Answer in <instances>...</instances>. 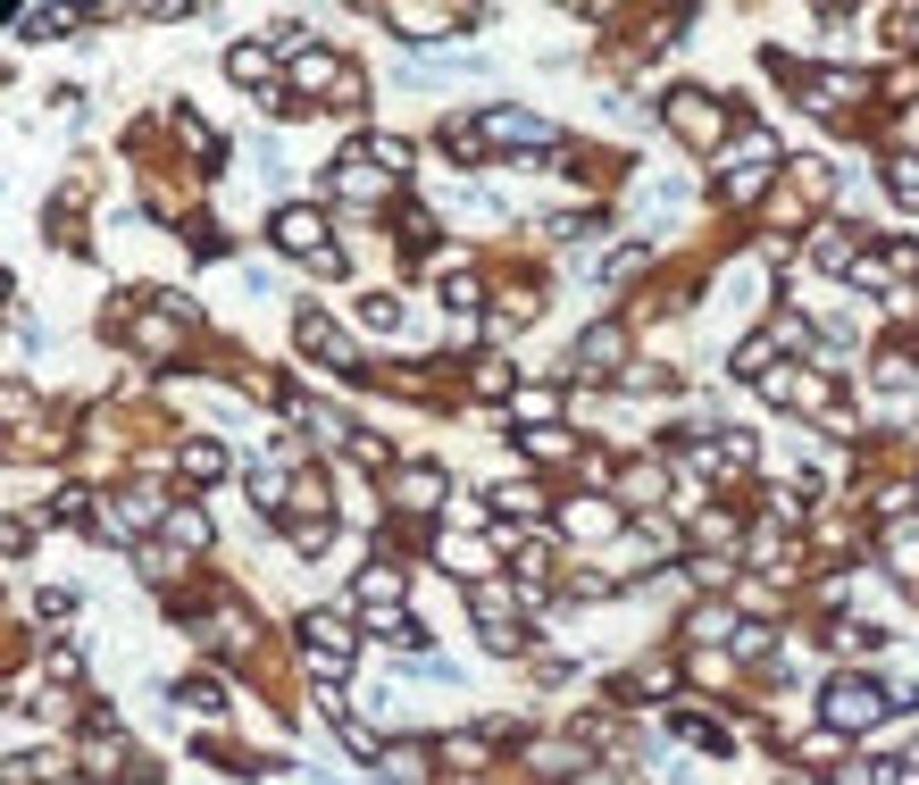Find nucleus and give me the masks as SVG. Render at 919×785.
<instances>
[{"label":"nucleus","instance_id":"f257e3e1","mask_svg":"<svg viewBox=\"0 0 919 785\" xmlns=\"http://www.w3.org/2000/svg\"><path fill=\"white\" fill-rule=\"evenodd\" d=\"M819 711H827V728H836V735H869L886 719V693L869 685V677H827Z\"/></svg>","mask_w":919,"mask_h":785},{"label":"nucleus","instance_id":"f03ea898","mask_svg":"<svg viewBox=\"0 0 919 785\" xmlns=\"http://www.w3.org/2000/svg\"><path fill=\"white\" fill-rule=\"evenodd\" d=\"M477 143H485V159L493 150H552V126L526 117V109H485L477 117Z\"/></svg>","mask_w":919,"mask_h":785},{"label":"nucleus","instance_id":"7ed1b4c3","mask_svg":"<svg viewBox=\"0 0 919 785\" xmlns=\"http://www.w3.org/2000/svg\"><path fill=\"white\" fill-rule=\"evenodd\" d=\"M276 243L293 251V260L343 268V260H335V234H326V218H318V209H276Z\"/></svg>","mask_w":919,"mask_h":785},{"label":"nucleus","instance_id":"20e7f679","mask_svg":"<svg viewBox=\"0 0 919 785\" xmlns=\"http://www.w3.org/2000/svg\"><path fill=\"white\" fill-rule=\"evenodd\" d=\"M293 84H301V93H335V101H359V75L343 67L335 51H310V42H293Z\"/></svg>","mask_w":919,"mask_h":785},{"label":"nucleus","instance_id":"39448f33","mask_svg":"<svg viewBox=\"0 0 919 785\" xmlns=\"http://www.w3.org/2000/svg\"><path fill=\"white\" fill-rule=\"evenodd\" d=\"M477 627H485V643L493 652H519V636H526V618H519V594L510 585H477Z\"/></svg>","mask_w":919,"mask_h":785},{"label":"nucleus","instance_id":"423d86ee","mask_svg":"<svg viewBox=\"0 0 919 785\" xmlns=\"http://www.w3.org/2000/svg\"><path fill=\"white\" fill-rule=\"evenodd\" d=\"M301 643L318 652V677H343V669H352V618L310 610V618H301Z\"/></svg>","mask_w":919,"mask_h":785},{"label":"nucleus","instance_id":"0eeeda50","mask_svg":"<svg viewBox=\"0 0 919 785\" xmlns=\"http://www.w3.org/2000/svg\"><path fill=\"white\" fill-rule=\"evenodd\" d=\"M669 126L686 134V143H702V150H719V134H728V126H719V101L695 93V84H686V93H669Z\"/></svg>","mask_w":919,"mask_h":785},{"label":"nucleus","instance_id":"6e6552de","mask_svg":"<svg viewBox=\"0 0 919 785\" xmlns=\"http://www.w3.org/2000/svg\"><path fill=\"white\" fill-rule=\"evenodd\" d=\"M301 352H310V359H326V368H343V376H359V343H352V335H335V326H326L318 310L301 318Z\"/></svg>","mask_w":919,"mask_h":785},{"label":"nucleus","instance_id":"1a4fd4ad","mask_svg":"<svg viewBox=\"0 0 919 785\" xmlns=\"http://www.w3.org/2000/svg\"><path fill=\"white\" fill-rule=\"evenodd\" d=\"M493 552H502L493 535H443V543H435V561H443V568H460V577H485V568H493Z\"/></svg>","mask_w":919,"mask_h":785},{"label":"nucleus","instance_id":"9d476101","mask_svg":"<svg viewBox=\"0 0 919 785\" xmlns=\"http://www.w3.org/2000/svg\"><path fill=\"white\" fill-rule=\"evenodd\" d=\"M226 75H234L243 93H276V84H268V75H276V51H260V42H234V51H226Z\"/></svg>","mask_w":919,"mask_h":785},{"label":"nucleus","instance_id":"9b49d317","mask_svg":"<svg viewBox=\"0 0 919 785\" xmlns=\"http://www.w3.org/2000/svg\"><path fill=\"white\" fill-rule=\"evenodd\" d=\"M619 359H627V335H619V326H594V335L577 343V376H610Z\"/></svg>","mask_w":919,"mask_h":785},{"label":"nucleus","instance_id":"f8f14e48","mask_svg":"<svg viewBox=\"0 0 919 785\" xmlns=\"http://www.w3.org/2000/svg\"><path fill=\"white\" fill-rule=\"evenodd\" d=\"M176 468H185L192 485H218V477H226V443H209V435H192V443L176 451Z\"/></svg>","mask_w":919,"mask_h":785},{"label":"nucleus","instance_id":"ddd939ff","mask_svg":"<svg viewBox=\"0 0 919 785\" xmlns=\"http://www.w3.org/2000/svg\"><path fill=\"white\" fill-rule=\"evenodd\" d=\"M352 594H359V610H394V601H401V568H385V561H376V568H359V585H352Z\"/></svg>","mask_w":919,"mask_h":785},{"label":"nucleus","instance_id":"4468645a","mask_svg":"<svg viewBox=\"0 0 919 785\" xmlns=\"http://www.w3.org/2000/svg\"><path fill=\"white\" fill-rule=\"evenodd\" d=\"M385 25H394V34H451V25H460V9H385Z\"/></svg>","mask_w":919,"mask_h":785},{"label":"nucleus","instance_id":"2eb2a0df","mask_svg":"<svg viewBox=\"0 0 919 785\" xmlns=\"http://www.w3.org/2000/svg\"><path fill=\"white\" fill-rule=\"evenodd\" d=\"M335 192H343V201H376V192H385V176H376V159H359V150H352V159L335 168Z\"/></svg>","mask_w":919,"mask_h":785},{"label":"nucleus","instance_id":"dca6fc26","mask_svg":"<svg viewBox=\"0 0 919 785\" xmlns=\"http://www.w3.org/2000/svg\"><path fill=\"white\" fill-rule=\"evenodd\" d=\"M394 493H401L410 510H435V502H443V468H401Z\"/></svg>","mask_w":919,"mask_h":785},{"label":"nucleus","instance_id":"f3484780","mask_svg":"<svg viewBox=\"0 0 919 785\" xmlns=\"http://www.w3.org/2000/svg\"><path fill=\"white\" fill-rule=\"evenodd\" d=\"M134 352H143V359H168V352H176V310H150V318L134 326Z\"/></svg>","mask_w":919,"mask_h":785},{"label":"nucleus","instance_id":"a211bd4d","mask_svg":"<svg viewBox=\"0 0 919 785\" xmlns=\"http://www.w3.org/2000/svg\"><path fill=\"white\" fill-rule=\"evenodd\" d=\"M561 526L568 535H610V526H619V502H568Z\"/></svg>","mask_w":919,"mask_h":785},{"label":"nucleus","instance_id":"6ab92c4d","mask_svg":"<svg viewBox=\"0 0 919 785\" xmlns=\"http://www.w3.org/2000/svg\"><path fill=\"white\" fill-rule=\"evenodd\" d=\"M159 526H168V543H176V552H201V543H209V519H201L192 502H176V510H168Z\"/></svg>","mask_w":919,"mask_h":785},{"label":"nucleus","instance_id":"aec40b11","mask_svg":"<svg viewBox=\"0 0 919 785\" xmlns=\"http://www.w3.org/2000/svg\"><path fill=\"white\" fill-rule=\"evenodd\" d=\"M359 159H376V168H385V176H401V168H410V143H401V134H359Z\"/></svg>","mask_w":919,"mask_h":785},{"label":"nucleus","instance_id":"412c9836","mask_svg":"<svg viewBox=\"0 0 919 785\" xmlns=\"http://www.w3.org/2000/svg\"><path fill=\"white\" fill-rule=\"evenodd\" d=\"M251 502L284 510V460H251Z\"/></svg>","mask_w":919,"mask_h":785},{"label":"nucleus","instance_id":"4be33fe9","mask_svg":"<svg viewBox=\"0 0 919 785\" xmlns=\"http://www.w3.org/2000/svg\"><path fill=\"white\" fill-rule=\"evenodd\" d=\"M811 268H853V243H845V226H819V234H811Z\"/></svg>","mask_w":919,"mask_h":785},{"label":"nucleus","instance_id":"5701e85b","mask_svg":"<svg viewBox=\"0 0 919 785\" xmlns=\"http://www.w3.org/2000/svg\"><path fill=\"white\" fill-rule=\"evenodd\" d=\"M376 768H385V777H401V785H427V752H418V744H394Z\"/></svg>","mask_w":919,"mask_h":785},{"label":"nucleus","instance_id":"b1692460","mask_svg":"<svg viewBox=\"0 0 919 785\" xmlns=\"http://www.w3.org/2000/svg\"><path fill=\"white\" fill-rule=\"evenodd\" d=\"M777 352H786L777 335H752V343H735V376H761V368H770Z\"/></svg>","mask_w":919,"mask_h":785},{"label":"nucleus","instance_id":"393cba45","mask_svg":"<svg viewBox=\"0 0 919 785\" xmlns=\"http://www.w3.org/2000/svg\"><path fill=\"white\" fill-rule=\"evenodd\" d=\"M493 510H502V519H544V493H535V485H502V493H493Z\"/></svg>","mask_w":919,"mask_h":785},{"label":"nucleus","instance_id":"a878e982","mask_svg":"<svg viewBox=\"0 0 919 785\" xmlns=\"http://www.w3.org/2000/svg\"><path fill=\"white\" fill-rule=\"evenodd\" d=\"M526 451H535V460H568L577 435H568V427H526Z\"/></svg>","mask_w":919,"mask_h":785},{"label":"nucleus","instance_id":"bb28decb","mask_svg":"<svg viewBox=\"0 0 919 785\" xmlns=\"http://www.w3.org/2000/svg\"><path fill=\"white\" fill-rule=\"evenodd\" d=\"M845 744H853V735L819 728V735H803V761H811V768H836V761H845Z\"/></svg>","mask_w":919,"mask_h":785},{"label":"nucleus","instance_id":"cd10ccee","mask_svg":"<svg viewBox=\"0 0 919 785\" xmlns=\"http://www.w3.org/2000/svg\"><path fill=\"white\" fill-rule=\"evenodd\" d=\"M886 185H895L902 209H919V159H911V150H902V159H886Z\"/></svg>","mask_w":919,"mask_h":785},{"label":"nucleus","instance_id":"c85d7f7f","mask_svg":"<svg viewBox=\"0 0 919 785\" xmlns=\"http://www.w3.org/2000/svg\"><path fill=\"white\" fill-rule=\"evenodd\" d=\"M619 493H627V502H660V493H669V477H660V468H627Z\"/></svg>","mask_w":919,"mask_h":785},{"label":"nucleus","instance_id":"c756f323","mask_svg":"<svg viewBox=\"0 0 919 785\" xmlns=\"http://www.w3.org/2000/svg\"><path fill=\"white\" fill-rule=\"evenodd\" d=\"M443 301H451V310H477V301H485V284H477L469 268H443Z\"/></svg>","mask_w":919,"mask_h":785},{"label":"nucleus","instance_id":"7c9ffc66","mask_svg":"<svg viewBox=\"0 0 919 785\" xmlns=\"http://www.w3.org/2000/svg\"><path fill=\"white\" fill-rule=\"evenodd\" d=\"M686 636H695V643H728L735 618H728V610H695V618H686Z\"/></svg>","mask_w":919,"mask_h":785},{"label":"nucleus","instance_id":"2f4dec72","mask_svg":"<svg viewBox=\"0 0 919 785\" xmlns=\"http://www.w3.org/2000/svg\"><path fill=\"white\" fill-rule=\"evenodd\" d=\"M310 702H318V719H335V728H352V702H343V685H335V677H318V685H310Z\"/></svg>","mask_w":919,"mask_h":785},{"label":"nucleus","instance_id":"473e14b6","mask_svg":"<svg viewBox=\"0 0 919 785\" xmlns=\"http://www.w3.org/2000/svg\"><path fill=\"white\" fill-rule=\"evenodd\" d=\"M552 410H561V393H519V418H526V427H552Z\"/></svg>","mask_w":919,"mask_h":785},{"label":"nucleus","instance_id":"72a5a7b5","mask_svg":"<svg viewBox=\"0 0 919 785\" xmlns=\"http://www.w3.org/2000/svg\"><path fill=\"white\" fill-rule=\"evenodd\" d=\"M18 25H25V34H67V25H75V18H67V9H25V18H18Z\"/></svg>","mask_w":919,"mask_h":785},{"label":"nucleus","instance_id":"f704fd0d","mask_svg":"<svg viewBox=\"0 0 919 785\" xmlns=\"http://www.w3.org/2000/svg\"><path fill=\"white\" fill-rule=\"evenodd\" d=\"M359 318H368V326H401V301H394V293H368V310H359Z\"/></svg>","mask_w":919,"mask_h":785},{"label":"nucleus","instance_id":"c9c22d12","mask_svg":"<svg viewBox=\"0 0 919 785\" xmlns=\"http://www.w3.org/2000/svg\"><path fill=\"white\" fill-rule=\"evenodd\" d=\"M526 761H535V768H577V744H535Z\"/></svg>","mask_w":919,"mask_h":785},{"label":"nucleus","instance_id":"e433bc0d","mask_svg":"<svg viewBox=\"0 0 919 785\" xmlns=\"http://www.w3.org/2000/svg\"><path fill=\"white\" fill-rule=\"evenodd\" d=\"M695 543H719V552H728V543H735V519H719V510H711V519L695 526Z\"/></svg>","mask_w":919,"mask_h":785},{"label":"nucleus","instance_id":"4c0bfd02","mask_svg":"<svg viewBox=\"0 0 919 785\" xmlns=\"http://www.w3.org/2000/svg\"><path fill=\"white\" fill-rule=\"evenodd\" d=\"M636 685H644V693H677V669H660V660H644V669H636Z\"/></svg>","mask_w":919,"mask_h":785},{"label":"nucleus","instance_id":"58836bf2","mask_svg":"<svg viewBox=\"0 0 919 785\" xmlns=\"http://www.w3.org/2000/svg\"><path fill=\"white\" fill-rule=\"evenodd\" d=\"M895 42H919V9H895Z\"/></svg>","mask_w":919,"mask_h":785},{"label":"nucleus","instance_id":"ea45409f","mask_svg":"<svg viewBox=\"0 0 919 785\" xmlns=\"http://www.w3.org/2000/svg\"><path fill=\"white\" fill-rule=\"evenodd\" d=\"M902 777H919V752H911V768H902Z\"/></svg>","mask_w":919,"mask_h":785}]
</instances>
